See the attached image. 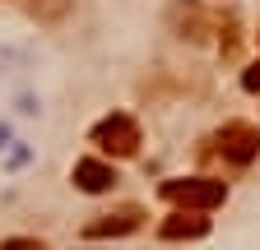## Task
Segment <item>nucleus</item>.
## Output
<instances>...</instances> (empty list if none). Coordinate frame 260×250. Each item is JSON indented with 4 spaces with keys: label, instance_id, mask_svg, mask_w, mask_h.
I'll use <instances>...</instances> for the list:
<instances>
[{
    "label": "nucleus",
    "instance_id": "0eeeda50",
    "mask_svg": "<svg viewBox=\"0 0 260 250\" xmlns=\"http://www.w3.org/2000/svg\"><path fill=\"white\" fill-rule=\"evenodd\" d=\"M0 250H47L38 236H10V241H0Z\"/></svg>",
    "mask_w": 260,
    "mask_h": 250
},
{
    "label": "nucleus",
    "instance_id": "20e7f679",
    "mask_svg": "<svg viewBox=\"0 0 260 250\" xmlns=\"http://www.w3.org/2000/svg\"><path fill=\"white\" fill-rule=\"evenodd\" d=\"M140 223H144V209H140V204H125V209H116V213H103V218H93V223L84 227V236H88V241L130 236V232H140Z\"/></svg>",
    "mask_w": 260,
    "mask_h": 250
},
{
    "label": "nucleus",
    "instance_id": "7ed1b4c3",
    "mask_svg": "<svg viewBox=\"0 0 260 250\" xmlns=\"http://www.w3.org/2000/svg\"><path fill=\"white\" fill-rule=\"evenodd\" d=\"M214 144H218V153H223L233 167H251V162L260 158V130H255V125H246V120L223 125Z\"/></svg>",
    "mask_w": 260,
    "mask_h": 250
},
{
    "label": "nucleus",
    "instance_id": "f257e3e1",
    "mask_svg": "<svg viewBox=\"0 0 260 250\" xmlns=\"http://www.w3.org/2000/svg\"><path fill=\"white\" fill-rule=\"evenodd\" d=\"M162 199L186 213H209L228 199V185L209 181V176H177V181H162Z\"/></svg>",
    "mask_w": 260,
    "mask_h": 250
},
{
    "label": "nucleus",
    "instance_id": "f03ea898",
    "mask_svg": "<svg viewBox=\"0 0 260 250\" xmlns=\"http://www.w3.org/2000/svg\"><path fill=\"white\" fill-rule=\"evenodd\" d=\"M93 144L103 153H112V158H135V153H140V125H135V116H125V111L103 116L93 125Z\"/></svg>",
    "mask_w": 260,
    "mask_h": 250
},
{
    "label": "nucleus",
    "instance_id": "6e6552de",
    "mask_svg": "<svg viewBox=\"0 0 260 250\" xmlns=\"http://www.w3.org/2000/svg\"><path fill=\"white\" fill-rule=\"evenodd\" d=\"M242 88L246 93H260V60H251V65L242 70Z\"/></svg>",
    "mask_w": 260,
    "mask_h": 250
},
{
    "label": "nucleus",
    "instance_id": "39448f33",
    "mask_svg": "<svg viewBox=\"0 0 260 250\" xmlns=\"http://www.w3.org/2000/svg\"><path fill=\"white\" fill-rule=\"evenodd\" d=\"M75 185H79L84 195H103V190L116 185V167L103 162V158H79L75 162Z\"/></svg>",
    "mask_w": 260,
    "mask_h": 250
},
{
    "label": "nucleus",
    "instance_id": "423d86ee",
    "mask_svg": "<svg viewBox=\"0 0 260 250\" xmlns=\"http://www.w3.org/2000/svg\"><path fill=\"white\" fill-rule=\"evenodd\" d=\"M205 232H209V218H205V213H186V209H177L168 223L158 227L162 241H200Z\"/></svg>",
    "mask_w": 260,
    "mask_h": 250
}]
</instances>
